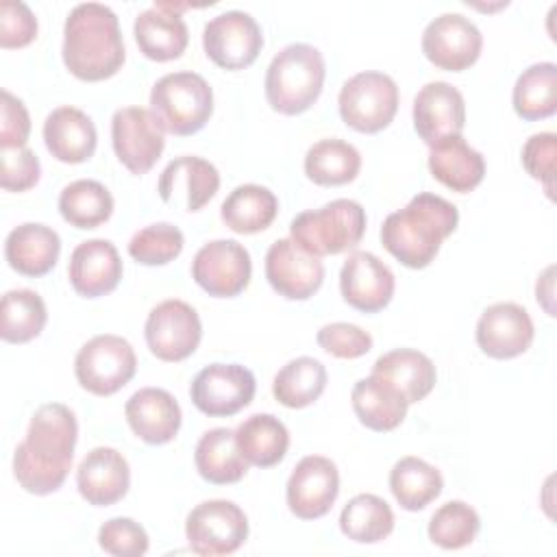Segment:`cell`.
Returning <instances> with one entry per match:
<instances>
[{"label": "cell", "instance_id": "cell-6", "mask_svg": "<svg viewBox=\"0 0 557 557\" xmlns=\"http://www.w3.org/2000/svg\"><path fill=\"white\" fill-rule=\"evenodd\" d=\"M150 111L165 133L178 137L194 135L213 113L211 85L196 72L165 74L152 85Z\"/></svg>", "mask_w": 557, "mask_h": 557}, {"label": "cell", "instance_id": "cell-34", "mask_svg": "<svg viewBox=\"0 0 557 557\" xmlns=\"http://www.w3.org/2000/svg\"><path fill=\"white\" fill-rule=\"evenodd\" d=\"M361 170L359 150L337 137L315 141L305 154V174L322 187L346 185L357 178Z\"/></svg>", "mask_w": 557, "mask_h": 557}, {"label": "cell", "instance_id": "cell-1", "mask_svg": "<svg viewBox=\"0 0 557 557\" xmlns=\"http://www.w3.org/2000/svg\"><path fill=\"white\" fill-rule=\"evenodd\" d=\"M76 440L74 411L61 403L41 405L13 453V474L20 487L35 496L57 492L70 474Z\"/></svg>", "mask_w": 557, "mask_h": 557}, {"label": "cell", "instance_id": "cell-24", "mask_svg": "<svg viewBox=\"0 0 557 557\" xmlns=\"http://www.w3.org/2000/svg\"><path fill=\"white\" fill-rule=\"evenodd\" d=\"M48 152L61 163H83L91 159L98 133L91 117L76 107H57L44 122Z\"/></svg>", "mask_w": 557, "mask_h": 557}, {"label": "cell", "instance_id": "cell-46", "mask_svg": "<svg viewBox=\"0 0 557 557\" xmlns=\"http://www.w3.org/2000/svg\"><path fill=\"white\" fill-rule=\"evenodd\" d=\"M0 185L4 191H26L37 185L41 165L30 148H0Z\"/></svg>", "mask_w": 557, "mask_h": 557}, {"label": "cell", "instance_id": "cell-39", "mask_svg": "<svg viewBox=\"0 0 557 557\" xmlns=\"http://www.w3.org/2000/svg\"><path fill=\"white\" fill-rule=\"evenodd\" d=\"M339 529L357 544H376L394 531V511L376 494H357L344 505Z\"/></svg>", "mask_w": 557, "mask_h": 557}, {"label": "cell", "instance_id": "cell-25", "mask_svg": "<svg viewBox=\"0 0 557 557\" xmlns=\"http://www.w3.org/2000/svg\"><path fill=\"white\" fill-rule=\"evenodd\" d=\"M133 33L139 52L159 63L178 59L189 44V30L181 13L170 11L163 2H154L150 9L141 11L135 17Z\"/></svg>", "mask_w": 557, "mask_h": 557}, {"label": "cell", "instance_id": "cell-23", "mask_svg": "<svg viewBox=\"0 0 557 557\" xmlns=\"http://www.w3.org/2000/svg\"><path fill=\"white\" fill-rule=\"evenodd\" d=\"M131 431L150 446L168 444L181 429V407L176 398L161 387L137 389L124 407Z\"/></svg>", "mask_w": 557, "mask_h": 557}, {"label": "cell", "instance_id": "cell-19", "mask_svg": "<svg viewBox=\"0 0 557 557\" xmlns=\"http://www.w3.org/2000/svg\"><path fill=\"white\" fill-rule=\"evenodd\" d=\"M476 344L492 359H513L533 344V320L516 302L490 305L476 322Z\"/></svg>", "mask_w": 557, "mask_h": 557}, {"label": "cell", "instance_id": "cell-29", "mask_svg": "<svg viewBox=\"0 0 557 557\" xmlns=\"http://www.w3.org/2000/svg\"><path fill=\"white\" fill-rule=\"evenodd\" d=\"M350 400L359 422L376 433L394 431L409 409L407 398L376 374L359 379L350 392Z\"/></svg>", "mask_w": 557, "mask_h": 557}, {"label": "cell", "instance_id": "cell-33", "mask_svg": "<svg viewBox=\"0 0 557 557\" xmlns=\"http://www.w3.org/2000/svg\"><path fill=\"white\" fill-rule=\"evenodd\" d=\"M278 213L276 196L257 183L237 185L222 202V222L239 235H252L265 231Z\"/></svg>", "mask_w": 557, "mask_h": 557}, {"label": "cell", "instance_id": "cell-36", "mask_svg": "<svg viewBox=\"0 0 557 557\" xmlns=\"http://www.w3.org/2000/svg\"><path fill=\"white\" fill-rule=\"evenodd\" d=\"M513 111L527 120H544L557 111V65L542 61L529 65L513 85Z\"/></svg>", "mask_w": 557, "mask_h": 557}, {"label": "cell", "instance_id": "cell-20", "mask_svg": "<svg viewBox=\"0 0 557 557\" xmlns=\"http://www.w3.org/2000/svg\"><path fill=\"white\" fill-rule=\"evenodd\" d=\"M394 287L392 270L372 252L355 250L342 265L339 292L357 311L376 313L385 309L394 296Z\"/></svg>", "mask_w": 557, "mask_h": 557}, {"label": "cell", "instance_id": "cell-2", "mask_svg": "<svg viewBox=\"0 0 557 557\" xmlns=\"http://www.w3.org/2000/svg\"><path fill=\"white\" fill-rule=\"evenodd\" d=\"M63 63L78 81H107L126 59L117 15L100 2L76 4L63 26Z\"/></svg>", "mask_w": 557, "mask_h": 557}, {"label": "cell", "instance_id": "cell-42", "mask_svg": "<svg viewBox=\"0 0 557 557\" xmlns=\"http://www.w3.org/2000/svg\"><path fill=\"white\" fill-rule=\"evenodd\" d=\"M185 246L178 226L170 222L148 224L137 231L128 242V255L141 265H165L174 261Z\"/></svg>", "mask_w": 557, "mask_h": 557}, {"label": "cell", "instance_id": "cell-45", "mask_svg": "<svg viewBox=\"0 0 557 557\" xmlns=\"http://www.w3.org/2000/svg\"><path fill=\"white\" fill-rule=\"evenodd\" d=\"M555 157H557V135L555 133H535L522 146V165L531 178L540 181L546 187V194L553 198L555 181Z\"/></svg>", "mask_w": 557, "mask_h": 557}, {"label": "cell", "instance_id": "cell-22", "mask_svg": "<svg viewBox=\"0 0 557 557\" xmlns=\"http://www.w3.org/2000/svg\"><path fill=\"white\" fill-rule=\"evenodd\" d=\"M122 259L109 239L81 242L67 265V276L74 292L83 298H100L111 294L122 278Z\"/></svg>", "mask_w": 557, "mask_h": 557}, {"label": "cell", "instance_id": "cell-8", "mask_svg": "<svg viewBox=\"0 0 557 557\" xmlns=\"http://www.w3.org/2000/svg\"><path fill=\"white\" fill-rule=\"evenodd\" d=\"M137 370L133 346L120 335H96L81 346L74 359V374L83 389L96 396L120 392Z\"/></svg>", "mask_w": 557, "mask_h": 557}, {"label": "cell", "instance_id": "cell-17", "mask_svg": "<svg viewBox=\"0 0 557 557\" xmlns=\"http://www.w3.org/2000/svg\"><path fill=\"white\" fill-rule=\"evenodd\" d=\"M265 278L287 300L311 298L324 281L320 257L305 252L292 237L276 239L265 252Z\"/></svg>", "mask_w": 557, "mask_h": 557}, {"label": "cell", "instance_id": "cell-48", "mask_svg": "<svg viewBox=\"0 0 557 557\" xmlns=\"http://www.w3.org/2000/svg\"><path fill=\"white\" fill-rule=\"evenodd\" d=\"M30 135V115L24 102L2 89L0 100V148H24Z\"/></svg>", "mask_w": 557, "mask_h": 557}, {"label": "cell", "instance_id": "cell-40", "mask_svg": "<svg viewBox=\"0 0 557 557\" xmlns=\"http://www.w3.org/2000/svg\"><path fill=\"white\" fill-rule=\"evenodd\" d=\"M48 320L44 298L33 289H9L0 302V337L9 344L35 339Z\"/></svg>", "mask_w": 557, "mask_h": 557}, {"label": "cell", "instance_id": "cell-32", "mask_svg": "<svg viewBox=\"0 0 557 557\" xmlns=\"http://www.w3.org/2000/svg\"><path fill=\"white\" fill-rule=\"evenodd\" d=\"M235 444L248 463L272 468L287 455L289 431L276 416L255 413L235 429Z\"/></svg>", "mask_w": 557, "mask_h": 557}, {"label": "cell", "instance_id": "cell-27", "mask_svg": "<svg viewBox=\"0 0 557 557\" xmlns=\"http://www.w3.org/2000/svg\"><path fill=\"white\" fill-rule=\"evenodd\" d=\"M61 255V237L54 228L39 222H24L15 226L4 242V257L9 265L24 276L48 274Z\"/></svg>", "mask_w": 557, "mask_h": 557}, {"label": "cell", "instance_id": "cell-13", "mask_svg": "<svg viewBox=\"0 0 557 557\" xmlns=\"http://www.w3.org/2000/svg\"><path fill=\"white\" fill-rule=\"evenodd\" d=\"M202 48L218 67L244 70L257 61L263 48V33L250 13L226 11L205 24Z\"/></svg>", "mask_w": 557, "mask_h": 557}, {"label": "cell", "instance_id": "cell-30", "mask_svg": "<svg viewBox=\"0 0 557 557\" xmlns=\"http://www.w3.org/2000/svg\"><path fill=\"white\" fill-rule=\"evenodd\" d=\"M372 374L392 383L409 405L426 398L437 381L433 361L413 348H396L381 355L372 366Z\"/></svg>", "mask_w": 557, "mask_h": 557}, {"label": "cell", "instance_id": "cell-26", "mask_svg": "<svg viewBox=\"0 0 557 557\" xmlns=\"http://www.w3.org/2000/svg\"><path fill=\"white\" fill-rule=\"evenodd\" d=\"M220 189V172L202 157H178L165 165L157 191L163 202H174L185 194V211H200Z\"/></svg>", "mask_w": 557, "mask_h": 557}, {"label": "cell", "instance_id": "cell-47", "mask_svg": "<svg viewBox=\"0 0 557 557\" xmlns=\"http://www.w3.org/2000/svg\"><path fill=\"white\" fill-rule=\"evenodd\" d=\"M37 37V17L24 2H0V46L4 50L24 48Z\"/></svg>", "mask_w": 557, "mask_h": 557}, {"label": "cell", "instance_id": "cell-38", "mask_svg": "<svg viewBox=\"0 0 557 557\" xmlns=\"http://www.w3.org/2000/svg\"><path fill=\"white\" fill-rule=\"evenodd\" d=\"M326 387V368L313 357H296L287 361L272 381L274 398L289 409L313 405Z\"/></svg>", "mask_w": 557, "mask_h": 557}, {"label": "cell", "instance_id": "cell-9", "mask_svg": "<svg viewBox=\"0 0 557 557\" xmlns=\"http://www.w3.org/2000/svg\"><path fill=\"white\" fill-rule=\"evenodd\" d=\"M185 537L196 555H231L248 537V518L233 500H205L189 511L185 520Z\"/></svg>", "mask_w": 557, "mask_h": 557}, {"label": "cell", "instance_id": "cell-43", "mask_svg": "<svg viewBox=\"0 0 557 557\" xmlns=\"http://www.w3.org/2000/svg\"><path fill=\"white\" fill-rule=\"evenodd\" d=\"M148 544L146 529L133 518H111L98 531V546L115 557H141Z\"/></svg>", "mask_w": 557, "mask_h": 557}, {"label": "cell", "instance_id": "cell-3", "mask_svg": "<svg viewBox=\"0 0 557 557\" xmlns=\"http://www.w3.org/2000/svg\"><path fill=\"white\" fill-rule=\"evenodd\" d=\"M457 224L459 211L453 202L422 191L385 218L381 244L403 265L422 270L437 257L442 242L455 233Z\"/></svg>", "mask_w": 557, "mask_h": 557}, {"label": "cell", "instance_id": "cell-12", "mask_svg": "<svg viewBox=\"0 0 557 557\" xmlns=\"http://www.w3.org/2000/svg\"><path fill=\"white\" fill-rule=\"evenodd\" d=\"M255 374L239 363H209L191 381L189 396L209 418H228L255 398Z\"/></svg>", "mask_w": 557, "mask_h": 557}, {"label": "cell", "instance_id": "cell-18", "mask_svg": "<svg viewBox=\"0 0 557 557\" xmlns=\"http://www.w3.org/2000/svg\"><path fill=\"white\" fill-rule=\"evenodd\" d=\"M466 102L457 87L446 81L426 83L413 98V128L426 146L461 135Z\"/></svg>", "mask_w": 557, "mask_h": 557}, {"label": "cell", "instance_id": "cell-7", "mask_svg": "<svg viewBox=\"0 0 557 557\" xmlns=\"http://www.w3.org/2000/svg\"><path fill=\"white\" fill-rule=\"evenodd\" d=\"M337 107L346 126L366 135L379 133L398 111L396 81L374 70L359 72L342 85Z\"/></svg>", "mask_w": 557, "mask_h": 557}, {"label": "cell", "instance_id": "cell-11", "mask_svg": "<svg viewBox=\"0 0 557 557\" xmlns=\"http://www.w3.org/2000/svg\"><path fill=\"white\" fill-rule=\"evenodd\" d=\"M144 335L157 359L176 363L196 352L202 337V324L191 305L170 298L150 309Z\"/></svg>", "mask_w": 557, "mask_h": 557}, {"label": "cell", "instance_id": "cell-10", "mask_svg": "<svg viewBox=\"0 0 557 557\" xmlns=\"http://www.w3.org/2000/svg\"><path fill=\"white\" fill-rule=\"evenodd\" d=\"M111 144L117 161L135 176L146 174L165 148V128L150 109L124 107L111 117Z\"/></svg>", "mask_w": 557, "mask_h": 557}, {"label": "cell", "instance_id": "cell-14", "mask_svg": "<svg viewBox=\"0 0 557 557\" xmlns=\"http://www.w3.org/2000/svg\"><path fill=\"white\" fill-rule=\"evenodd\" d=\"M250 274V252L235 239H213L191 261L194 281L215 298L239 296L248 287Z\"/></svg>", "mask_w": 557, "mask_h": 557}, {"label": "cell", "instance_id": "cell-21", "mask_svg": "<svg viewBox=\"0 0 557 557\" xmlns=\"http://www.w3.org/2000/svg\"><path fill=\"white\" fill-rule=\"evenodd\" d=\"M76 487L94 507L115 505L131 487L128 461L111 446H96L83 457L76 470Z\"/></svg>", "mask_w": 557, "mask_h": 557}, {"label": "cell", "instance_id": "cell-49", "mask_svg": "<svg viewBox=\"0 0 557 557\" xmlns=\"http://www.w3.org/2000/svg\"><path fill=\"white\" fill-rule=\"evenodd\" d=\"M555 270V268H553ZM553 270L548 272V278H546V289L537 287L535 285V294H537V302H542V307L546 309L548 315H555V309H553Z\"/></svg>", "mask_w": 557, "mask_h": 557}, {"label": "cell", "instance_id": "cell-15", "mask_svg": "<svg viewBox=\"0 0 557 557\" xmlns=\"http://www.w3.org/2000/svg\"><path fill=\"white\" fill-rule=\"evenodd\" d=\"M483 50V35L461 13H442L422 33V52L440 70L461 72L476 63Z\"/></svg>", "mask_w": 557, "mask_h": 557}, {"label": "cell", "instance_id": "cell-35", "mask_svg": "<svg viewBox=\"0 0 557 557\" xmlns=\"http://www.w3.org/2000/svg\"><path fill=\"white\" fill-rule=\"evenodd\" d=\"M444 487L440 470L420 457H403L389 472V490L396 503L407 511H420L433 503Z\"/></svg>", "mask_w": 557, "mask_h": 557}, {"label": "cell", "instance_id": "cell-41", "mask_svg": "<svg viewBox=\"0 0 557 557\" xmlns=\"http://www.w3.org/2000/svg\"><path fill=\"white\" fill-rule=\"evenodd\" d=\"M481 529L479 513L463 500H448L429 520V540L446 550H457L474 542Z\"/></svg>", "mask_w": 557, "mask_h": 557}, {"label": "cell", "instance_id": "cell-28", "mask_svg": "<svg viewBox=\"0 0 557 557\" xmlns=\"http://www.w3.org/2000/svg\"><path fill=\"white\" fill-rule=\"evenodd\" d=\"M429 148V170L444 187L468 194L483 181L485 159L461 135L446 137Z\"/></svg>", "mask_w": 557, "mask_h": 557}, {"label": "cell", "instance_id": "cell-37", "mask_svg": "<svg viewBox=\"0 0 557 557\" xmlns=\"http://www.w3.org/2000/svg\"><path fill=\"white\" fill-rule=\"evenodd\" d=\"M59 213L74 228H96L111 218L113 196L102 183L81 178L65 185L59 194Z\"/></svg>", "mask_w": 557, "mask_h": 557}, {"label": "cell", "instance_id": "cell-16", "mask_svg": "<svg viewBox=\"0 0 557 557\" xmlns=\"http://www.w3.org/2000/svg\"><path fill=\"white\" fill-rule=\"evenodd\" d=\"M339 494L337 466L322 455L302 457L285 487L289 511L300 520H315L331 511Z\"/></svg>", "mask_w": 557, "mask_h": 557}, {"label": "cell", "instance_id": "cell-44", "mask_svg": "<svg viewBox=\"0 0 557 557\" xmlns=\"http://www.w3.org/2000/svg\"><path fill=\"white\" fill-rule=\"evenodd\" d=\"M315 342L322 350H326L337 359H357L370 352L372 348V335L350 322L324 324L318 331Z\"/></svg>", "mask_w": 557, "mask_h": 557}, {"label": "cell", "instance_id": "cell-31", "mask_svg": "<svg viewBox=\"0 0 557 557\" xmlns=\"http://www.w3.org/2000/svg\"><path fill=\"white\" fill-rule=\"evenodd\" d=\"M194 461L198 474L213 485H228L242 481L250 466L235 444V431L226 426L202 433L194 450Z\"/></svg>", "mask_w": 557, "mask_h": 557}, {"label": "cell", "instance_id": "cell-4", "mask_svg": "<svg viewBox=\"0 0 557 557\" xmlns=\"http://www.w3.org/2000/svg\"><path fill=\"white\" fill-rule=\"evenodd\" d=\"M322 52L309 44H289L274 54L265 72L268 104L283 115H298L313 107L324 87Z\"/></svg>", "mask_w": 557, "mask_h": 557}, {"label": "cell", "instance_id": "cell-5", "mask_svg": "<svg viewBox=\"0 0 557 557\" xmlns=\"http://www.w3.org/2000/svg\"><path fill=\"white\" fill-rule=\"evenodd\" d=\"M366 233V209L350 198H337L320 209L298 213L289 237L309 255L326 257L355 248Z\"/></svg>", "mask_w": 557, "mask_h": 557}]
</instances>
